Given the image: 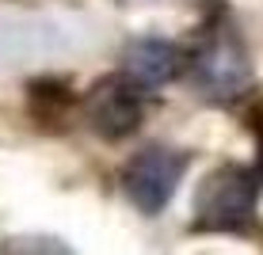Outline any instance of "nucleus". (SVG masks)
Instances as JSON below:
<instances>
[{
    "mask_svg": "<svg viewBox=\"0 0 263 255\" xmlns=\"http://www.w3.org/2000/svg\"><path fill=\"white\" fill-rule=\"evenodd\" d=\"M183 76L195 84V92L210 103H229L252 88V61L240 34L225 15H210L195 31L187 46V69Z\"/></svg>",
    "mask_w": 263,
    "mask_h": 255,
    "instance_id": "nucleus-1",
    "label": "nucleus"
},
{
    "mask_svg": "<svg viewBox=\"0 0 263 255\" xmlns=\"http://www.w3.org/2000/svg\"><path fill=\"white\" fill-rule=\"evenodd\" d=\"M259 175L244 164H217L195 190V232H244L256 221Z\"/></svg>",
    "mask_w": 263,
    "mask_h": 255,
    "instance_id": "nucleus-2",
    "label": "nucleus"
},
{
    "mask_svg": "<svg viewBox=\"0 0 263 255\" xmlns=\"http://www.w3.org/2000/svg\"><path fill=\"white\" fill-rule=\"evenodd\" d=\"M187 164H191V152L172 149V145H145L141 152H134L122 168V194L130 198L134 209L157 217L160 209L172 202V194L179 190L187 175Z\"/></svg>",
    "mask_w": 263,
    "mask_h": 255,
    "instance_id": "nucleus-3",
    "label": "nucleus"
},
{
    "mask_svg": "<svg viewBox=\"0 0 263 255\" xmlns=\"http://www.w3.org/2000/svg\"><path fill=\"white\" fill-rule=\"evenodd\" d=\"M145 99H149V92L134 88L122 72H115V76H103L84 95L80 111H84V122L103 141H126L145 122Z\"/></svg>",
    "mask_w": 263,
    "mask_h": 255,
    "instance_id": "nucleus-4",
    "label": "nucleus"
},
{
    "mask_svg": "<svg viewBox=\"0 0 263 255\" xmlns=\"http://www.w3.org/2000/svg\"><path fill=\"white\" fill-rule=\"evenodd\" d=\"M183 69H187V46L157 38V34L134 38L122 53V65H119L122 76L130 80L134 88L149 92V95L157 92V88H164L168 80H179Z\"/></svg>",
    "mask_w": 263,
    "mask_h": 255,
    "instance_id": "nucleus-5",
    "label": "nucleus"
},
{
    "mask_svg": "<svg viewBox=\"0 0 263 255\" xmlns=\"http://www.w3.org/2000/svg\"><path fill=\"white\" fill-rule=\"evenodd\" d=\"M27 95H31V107H39V111H65V107H77V92H72L65 80H58V76L31 80Z\"/></svg>",
    "mask_w": 263,
    "mask_h": 255,
    "instance_id": "nucleus-6",
    "label": "nucleus"
},
{
    "mask_svg": "<svg viewBox=\"0 0 263 255\" xmlns=\"http://www.w3.org/2000/svg\"><path fill=\"white\" fill-rule=\"evenodd\" d=\"M248 126H252L256 133H263V103H256V107L248 111Z\"/></svg>",
    "mask_w": 263,
    "mask_h": 255,
    "instance_id": "nucleus-7",
    "label": "nucleus"
},
{
    "mask_svg": "<svg viewBox=\"0 0 263 255\" xmlns=\"http://www.w3.org/2000/svg\"><path fill=\"white\" fill-rule=\"evenodd\" d=\"M256 175L263 183V133H256Z\"/></svg>",
    "mask_w": 263,
    "mask_h": 255,
    "instance_id": "nucleus-8",
    "label": "nucleus"
}]
</instances>
